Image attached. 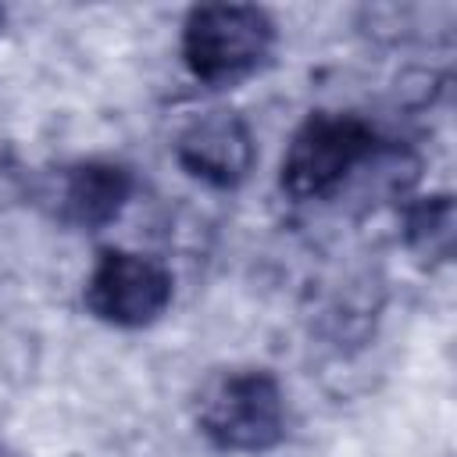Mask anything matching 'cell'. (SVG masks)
<instances>
[{"instance_id":"cell-2","label":"cell","mask_w":457,"mask_h":457,"mask_svg":"<svg viewBox=\"0 0 457 457\" xmlns=\"http://www.w3.org/2000/svg\"><path fill=\"white\" fill-rule=\"evenodd\" d=\"M275 46V21L250 4H204L182 21V61L207 86L236 82L257 71Z\"/></svg>"},{"instance_id":"cell-1","label":"cell","mask_w":457,"mask_h":457,"mask_svg":"<svg viewBox=\"0 0 457 457\" xmlns=\"http://www.w3.org/2000/svg\"><path fill=\"white\" fill-rule=\"evenodd\" d=\"M200 436L228 453H264L286 436V393L268 368L214 371L193 403Z\"/></svg>"},{"instance_id":"cell-7","label":"cell","mask_w":457,"mask_h":457,"mask_svg":"<svg viewBox=\"0 0 457 457\" xmlns=\"http://www.w3.org/2000/svg\"><path fill=\"white\" fill-rule=\"evenodd\" d=\"M0 21H4V11H0Z\"/></svg>"},{"instance_id":"cell-6","label":"cell","mask_w":457,"mask_h":457,"mask_svg":"<svg viewBox=\"0 0 457 457\" xmlns=\"http://www.w3.org/2000/svg\"><path fill=\"white\" fill-rule=\"evenodd\" d=\"M132 196V171L114 161H79L57 179V218L75 228H100Z\"/></svg>"},{"instance_id":"cell-5","label":"cell","mask_w":457,"mask_h":457,"mask_svg":"<svg viewBox=\"0 0 457 457\" xmlns=\"http://www.w3.org/2000/svg\"><path fill=\"white\" fill-rule=\"evenodd\" d=\"M175 157L193 179L214 189H232L253 171L257 143L236 111H207L182 129Z\"/></svg>"},{"instance_id":"cell-3","label":"cell","mask_w":457,"mask_h":457,"mask_svg":"<svg viewBox=\"0 0 457 457\" xmlns=\"http://www.w3.org/2000/svg\"><path fill=\"white\" fill-rule=\"evenodd\" d=\"M378 154L375 129L357 114L314 111L289 139L282 154V189L293 200H325L332 196L350 171L368 164Z\"/></svg>"},{"instance_id":"cell-4","label":"cell","mask_w":457,"mask_h":457,"mask_svg":"<svg viewBox=\"0 0 457 457\" xmlns=\"http://www.w3.org/2000/svg\"><path fill=\"white\" fill-rule=\"evenodd\" d=\"M171 293V271L157 257L121 246L100 250L86 278L89 314L114 328H143L157 321L168 311Z\"/></svg>"}]
</instances>
